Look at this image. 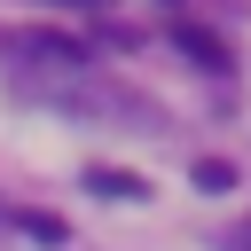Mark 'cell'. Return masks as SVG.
<instances>
[{"label":"cell","mask_w":251,"mask_h":251,"mask_svg":"<svg viewBox=\"0 0 251 251\" xmlns=\"http://www.w3.org/2000/svg\"><path fill=\"white\" fill-rule=\"evenodd\" d=\"M0 47H8V55H31V63H47V71H63V78H71V71H94V55H86L71 31H8Z\"/></svg>","instance_id":"cell-1"},{"label":"cell","mask_w":251,"mask_h":251,"mask_svg":"<svg viewBox=\"0 0 251 251\" xmlns=\"http://www.w3.org/2000/svg\"><path fill=\"white\" fill-rule=\"evenodd\" d=\"M173 47H180L196 71H227V39H220V31H204V24H173Z\"/></svg>","instance_id":"cell-2"},{"label":"cell","mask_w":251,"mask_h":251,"mask_svg":"<svg viewBox=\"0 0 251 251\" xmlns=\"http://www.w3.org/2000/svg\"><path fill=\"white\" fill-rule=\"evenodd\" d=\"M86 188H94V196H126V204H141V196H149V180H141V173H118V165H94V173H86Z\"/></svg>","instance_id":"cell-3"},{"label":"cell","mask_w":251,"mask_h":251,"mask_svg":"<svg viewBox=\"0 0 251 251\" xmlns=\"http://www.w3.org/2000/svg\"><path fill=\"white\" fill-rule=\"evenodd\" d=\"M196 188H204V196H227V188H235V165H227V157H204V165H196Z\"/></svg>","instance_id":"cell-4"},{"label":"cell","mask_w":251,"mask_h":251,"mask_svg":"<svg viewBox=\"0 0 251 251\" xmlns=\"http://www.w3.org/2000/svg\"><path fill=\"white\" fill-rule=\"evenodd\" d=\"M16 227H24L31 243H63V235H71V227H63L55 212H16Z\"/></svg>","instance_id":"cell-5"},{"label":"cell","mask_w":251,"mask_h":251,"mask_svg":"<svg viewBox=\"0 0 251 251\" xmlns=\"http://www.w3.org/2000/svg\"><path fill=\"white\" fill-rule=\"evenodd\" d=\"M227 243H235V251H251V227H235V235H227Z\"/></svg>","instance_id":"cell-6"},{"label":"cell","mask_w":251,"mask_h":251,"mask_svg":"<svg viewBox=\"0 0 251 251\" xmlns=\"http://www.w3.org/2000/svg\"><path fill=\"white\" fill-rule=\"evenodd\" d=\"M86 8H102V0H86Z\"/></svg>","instance_id":"cell-7"}]
</instances>
